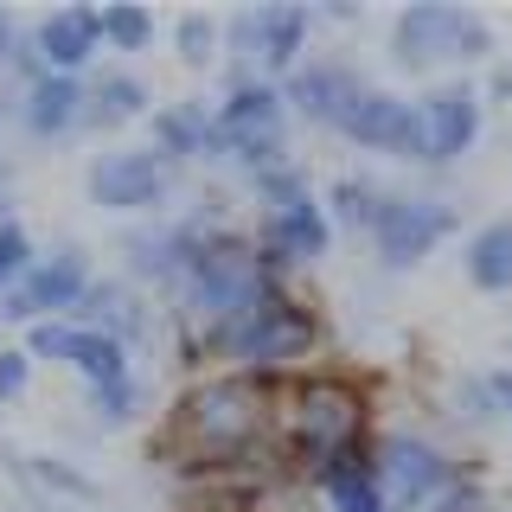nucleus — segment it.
<instances>
[{
	"label": "nucleus",
	"instance_id": "nucleus-1",
	"mask_svg": "<svg viewBox=\"0 0 512 512\" xmlns=\"http://www.w3.org/2000/svg\"><path fill=\"white\" fill-rule=\"evenodd\" d=\"M282 282V269L269 263L263 250H256V237H231V231H212L199 244V256L186 263L180 276V314L199 327V340H212L218 327H231L237 314H250L256 301H269Z\"/></svg>",
	"mask_w": 512,
	"mask_h": 512
},
{
	"label": "nucleus",
	"instance_id": "nucleus-2",
	"mask_svg": "<svg viewBox=\"0 0 512 512\" xmlns=\"http://www.w3.org/2000/svg\"><path fill=\"white\" fill-rule=\"evenodd\" d=\"M493 58V20L461 0H416L391 20V64L410 77H468Z\"/></svg>",
	"mask_w": 512,
	"mask_h": 512
},
{
	"label": "nucleus",
	"instance_id": "nucleus-3",
	"mask_svg": "<svg viewBox=\"0 0 512 512\" xmlns=\"http://www.w3.org/2000/svg\"><path fill=\"white\" fill-rule=\"evenodd\" d=\"M372 448V416H365V397L352 391L346 378H308L295 391V410H288V455L295 468L320 480L327 468L365 455Z\"/></svg>",
	"mask_w": 512,
	"mask_h": 512
},
{
	"label": "nucleus",
	"instance_id": "nucleus-4",
	"mask_svg": "<svg viewBox=\"0 0 512 512\" xmlns=\"http://www.w3.org/2000/svg\"><path fill=\"white\" fill-rule=\"evenodd\" d=\"M320 346V320L308 301H295L288 288H276L269 301H256L250 314H237L231 327H218L205 352H218V359L244 365V372H282V365H301L314 359Z\"/></svg>",
	"mask_w": 512,
	"mask_h": 512
},
{
	"label": "nucleus",
	"instance_id": "nucleus-5",
	"mask_svg": "<svg viewBox=\"0 0 512 512\" xmlns=\"http://www.w3.org/2000/svg\"><path fill=\"white\" fill-rule=\"evenodd\" d=\"M212 122H218V154L237 160L250 180L288 160V109H282V90L269 77L231 71V90L212 109Z\"/></svg>",
	"mask_w": 512,
	"mask_h": 512
},
{
	"label": "nucleus",
	"instance_id": "nucleus-6",
	"mask_svg": "<svg viewBox=\"0 0 512 512\" xmlns=\"http://www.w3.org/2000/svg\"><path fill=\"white\" fill-rule=\"evenodd\" d=\"M455 231H461L455 199H442V192H391L384 212L372 218V231H365V244L391 276H404V269H423Z\"/></svg>",
	"mask_w": 512,
	"mask_h": 512
},
{
	"label": "nucleus",
	"instance_id": "nucleus-7",
	"mask_svg": "<svg viewBox=\"0 0 512 512\" xmlns=\"http://www.w3.org/2000/svg\"><path fill=\"white\" fill-rule=\"evenodd\" d=\"M416 109V167L442 173L455 160H468L480 148V128H487V96L474 77H442L423 96H410Z\"/></svg>",
	"mask_w": 512,
	"mask_h": 512
},
{
	"label": "nucleus",
	"instance_id": "nucleus-8",
	"mask_svg": "<svg viewBox=\"0 0 512 512\" xmlns=\"http://www.w3.org/2000/svg\"><path fill=\"white\" fill-rule=\"evenodd\" d=\"M372 474H378L391 512H423L436 493H448L474 468H461L442 442L416 436V429H384V436H372Z\"/></svg>",
	"mask_w": 512,
	"mask_h": 512
},
{
	"label": "nucleus",
	"instance_id": "nucleus-9",
	"mask_svg": "<svg viewBox=\"0 0 512 512\" xmlns=\"http://www.w3.org/2000/svg\"><path fill=\"white\" fill-rule=\"evenodd\" d=\"M308 32H314V7H250L231 20V52L244 58L237 71L263 64L269 84H282L301 58H308Z\"/></svg>",
	"mask_w": 512,
	"mask_h": 512
},
{
	"label": "nucleus",
	"instance_id": "nucleus-10",
	"mask_svg": "<svg viewBox=\"0 0 512 512\" xmlns=\"http://www.w3.org/2000/svg\"><path fill=\"white\" fill-rule=\"evenodd\" d=\"M333 135L352 141V148H365V154H391V160H410L416 167V109H410V96H397V90L359 84V96H352L340 109V122H333Z\"/></svg>",
	"mask_w": 512,
	"mask_h": 512
},
{
	"label": "nucleus",
	"instance_id": "nucleus-11",
	"mask_svg": "<svg viewBox=\"0 0 512 512\" xmlns=\"http://www.w3.org/2000/svg\"><path fill=\"white\" fill-rule=\"evenodd\" d=\"M90 199L103 212H160L173 199V160L154 148H122L90 167Z\"/></svg>",
	"mask_w": 512,
	"mask_h": 512
},
{
	"label": "nucleus",
	"instance_id": "nucleus-12",
	"mask_svg": "<svg viewBox=\"0 0 512 512\" xmlns=\"http://www.w3.org/2000/svg\"><path fill=\"white\" fill-rule=\"evenodd\" d=\"M26 359L71 365V372L90 378V391H109V384H128V378H135L128 346L103 340V333H90V327H77V320H39V327H32V352H26Z\"/></svg>",
	"mask_w": 512,
	"mask_h": 512
},
{
	"label": "nucleus",
	"instance_id": "nucleus-13",
	"mask_svg": "<svg viewBox=\"0 0 512 512\" xmlns=\"http://www.w3.org/2000/svg\"><path fill=\"white\" fill-rule=\"evenodd\" d=\"M256 250L282 269H308L333 250V224L320 212V192H301L288 205H263V231H256Z\"/></svg>",
	"mask_w": 512,
	"mask_h": 512
},
{
	"label": "nucleus",
	"instance_id": "nucleus-14",
	"mask_svg": "<svg viewBox=\"0 0 512 512\" xmlns=\"http://www.w3.org/2000/svg\"><path fill=\"white\" fill-rule=\"evenodd\" d=\"M359 84H365V77L352 71V64H340V58H301L276 90H282L288 122L333 128V122H340V109L352 103V96H359Z\"/></svg>",
	"mask_w": 512,
	"mask_h": 512
},
{
	"label": "nucleus",
	"instance_id": "nucleus-15",
	"mask_svg": "<svg viewBox=\"0 0 512 512\" xmlns=\"http://www.w3.org/2000/svg\"><path fill=\"white\" fill-rule=\"evenodd\" d=\"M84 288H90V263H84V250H52V256H39V263L20 276V288L7 295V320H32V314H77V301H84Z\"/></svg>",
	"mask_w": 512,
	"mask_h": 512
},
{
	"label": "nucleus",
	"instance_id": "nucleus-16",
	"mask_svg": "<svg viewBox=\"0 0 512 512\" xmlns=\"http://www.w3.org/2000/svg\"><path fill=\"white\" fill-rule=\"evenodd\" d=\"M205 237H212V224H199V218H186V224H154V231H135V237H128V269H135V276H148V282H160V288H180L186 263L199 256Z\"/></svg>",
	"mask_w": 512,
	"mask_h": 512
},
{
	"label": "nucleus",
	"instance_id": "nucleus-17",
	"mask_svg": "<svg viewBox=\"0 0 512 512\" xmlns=\"http://www.w3.org/2000/svg\"><path fill=\"white\" fill-rule=\"evenodd\" d=\"M186 410H192L199 442H212V448H237L263 429V397H256L250 384H212V391H199Z\"/></svg>",
	"mask_w": 512,
	"mask_h": 512
},
{
	"label": "nucleus",
	"instance_id": "nucleus-18",
	"mask_svg": "<svg viewBox=\"0 0 512 512\" xmlns=\"http://www.w3.org/2000/svg\"><path fill=\"white\" fill-rule=\"evenodd\" d=\"M39 64L45 77H77L84 64L96 58V45H103V32H96V7H64L52 20H39Z\"/></svg>",
	"mask_w": 512,
	"mask_h": 512
},
{
	"label": "nucleus",
	"instance_id": "nucleus-19",
	"mask_svg": "<svg viewBox=\"0 0 512 512\" xmlns=\"http://www.w3.org/2000/svg\"><path fill=\"white\" fill-rule=\"evenodd\" d=\"M154 154L160 160H224L218 154V122L205 103H167L154 109Z\"/></svg>",
	"mask_w": 512,
	"mask_h": 512
},
{
	"label": "nucleus",
	"instance_id": "nucleus-20",
	"mask_svg": "<svg viewBox=\"0 0 512 512\" xmlns=\"http://www.w3.org/2000/svg\"><path fill=\"white\" fill-rule=\"evenodd\" d=\"M77 327H90V333H103V340L128 346V340L148 333V301H141L128 282H90L84 301H77Z\"/></svg>",
	"mask_w": 512,
	"mask_h": 512
},
{
	"label": "nucleus",
	"instance_id": "nucleus-21",
	"mask_svg": "<svg viewBox=\"0 0 512 512\" xmlns=\"http://www.w3.org/2000/svg\"><path fill=\"white\" fill-rule=\"evenodd\" d=\"M461 269L480 295H512V218H487L461 244Z\"/></svg>",
	"mask_w": 512,
	"mask_h": 512
},
{
	"label": "nucleus",
	"instance_id": "nucleus-22",
	"mask_svg": "<svg viewBox=\"0 0 512 512\" xmlns=\"http://www.w3.org/2000/svg\"><path fill=\"white\" fill-rule=\"evenodd\" d=\"M26 128L32 135H71V128H84V84L77 77H32V90H26Z\"/></svg>",
	"mask_w": 512,
	"mask_h": 512
},
{
	"label": "nucleus",
	"instance_id": "nucleus-23",
	"mask_svg": "<svg viewBox=\"0 0 512 512\" xmlns=\"http://www.w3.org/2000/svg\"><path fill=\"white\" fill-rule=\"evenodd\" d=\"M314 487H320V500H327V512H391V500H384V487L372 474V448L340 461V468H327Z\"/></svg>",
	"mask_w": 512,
	"mask_h": 512
},
{
	"label": "nucleus",
	"instance_id": "nucleus-24",
	"mask_svg": "<svg viewBox=\"0 0 512 512\" xmlns=\"http://www.w3.org/2000/svg\"><path fill=\"white\" fill-rule=\"evenodd\" d=\"M384 199H391V186H378L372 173H340V180L327 186V199H320V212H327L333 231H372Z\"/></svg>",
	"mask_w": 512,
	"mask_h": 512
},
{
	"label": "nucleus",
	"instance_id": "nucleus-25",
	"mask_svg": "<svg viewBox=\"0 0 512 512\" xmlns=\"http://www.w3.org/2000/svg\"><path fill=\"white\" fill-rule=\"evenodd\" d=\"M141 109H148V84L141 77H103L96 90H84V128H122V122H135Z\"/></svg>",
	"mask_w": 512,
	"mask_h": 512
},
{
	"label": "nucleus",
	"instance_id": "nucleus-26",
	"mask_svg": "<svg viewBox=\"0 0 512 512\" xmlns=\"http://www.w3.org/2000/svg\"><path fill=\"white\" fill-rule=\"evenodd\" d=\"M96 32H103V45H116V52H141V45L154 39V13L148 7H103L96 13Z\"/></svg>",
	"mask_w": 512,
	"mask_h": 512
},
{
	"label": "nucleus",
	"instance_id": "nucleus-27",
	"mask_svg": "<svg viewBox=\"0 0 512 512\" xmlns=\"http://www.w3.org/2000/svg\"><path fill=\"white\" fill-rule=\"evenodd\" d=\"M455 416L468 429H493V423H500V416H493V397H487V378H480V372L455 384Z\"/></svg>",
	"mask_w": 512,
	"mask_h": 512
},
{
	"label": "nucleus",
	"instance_id": "nucleus-28",
	"mask_svg": "<svg viewBox=\"0 0 512 512\" xmlns=\"http://www.w3.org/2000/svg\"><path fill=\"white\" fill-rule=\"evenodd\" d=\"M180 58H186V64H212V58H218V20L186 13V20H180Z\"/></svg>",
	"mask_w": 512,
	"mask_h": 512
},
{
	"label": "nucleus",
	"instance_id": "nucleus-29",
	"mask_svg": "<svg viewBox=\"0 0 512 512\" xmlns=\"http://www.w3.org/2000/svg\"><path fill=\"white\" fill-rule=\"evenodd\" d=\"M423 512H493V500H487V487H480V474H461L448 493H436Z\"/></svg>",
	"mask_w": 512,
	"mask_h": 512
},
{
	"label": "nucleus",
	"instance_id": "nucleus-30",
	"mask_svg": "<svg viewBox=\"0 0 512 512\" xmlns=\"http://www.w3.org/2000/svg\"><path fill=\"white\" fill-rule=\"evenodd\" d=\"M26 269H32V244H26V231H20V224H0V282L26 276Z\"/></svg>",
	"mask_w": 512,
	"mask_h": 512
},
{
	"label": "nucleus",
	"instance_id": "nucleus-31",
	"mask_svg": "<svg viewBox=\"0 0 512 512\" xmlns=\"http://www.w3.org/2000/svg\"><path fill=\"white\" fill-rule=\"evenodd\" d=\"M135 404H141V384H135V378L96 391V416H103V423H128V416H135Z\"/></svg>",
	"mask_w": 512,
	"mask_h": 512
},
{
	"label": "nucleus",
	"instance_id": "nucleus-32",
	"mask_svg": "<svg viewBox=\"0 0 512 512\" xmlns=\"http://www.w3.org/2000/svg\"><path fill=\"white\" fill-rule=\"evenodd\" d=\"M480 378H487L493 416H500V423H512V365H493V372H480Z\"/></svg>",
	"mask_w": 512,
	"mask_h": 512
},
{
	"label": "nucleus",
	"instance_id": "nucleus-33",
	"mask_svg": "<svg viewBox=\"0 0 512 512\" xmlns=\"http://www.w3.org/2000/svg\"><path fill=\"white\" fill-rule=\"evenodd\" d=\"M32 474H45V480H52V487H64V493H77V500H90V480L84 474H71V468H58V461H32Z\"/></svg>",
	"mask_w": 512,
	"mask_h": 512
},
{
	"label": "nucleus",
	"instance_id": "nucleus-34",
	"mask_svg": "<svg viewBox=\"0 0 512 512\" xmlns=\"http://www.w3.org/2000/svg\"><path fill=\"white\" fill-rule=\"evenodd\" d=\"M26 352H0V397H20L26 391Z\"/></svg>",
	"mask_w": 512,
	"mask_h": 512
},
{
	"label": "nucleus",
	"instance_id": "nucleus-35",
	"mask_svg": "<svg viewBox=\"0 0 512 512\" xmlns=\"http://www.w3.org/2000/svg\"><path fill=\"white\" fill-rule=\"evenodd\" d=\"M7 52H13V20L0 13V58H7Z\"/></svg>",
	"mask_w": 512,
	"mask_h": 512
}]
</instances>
